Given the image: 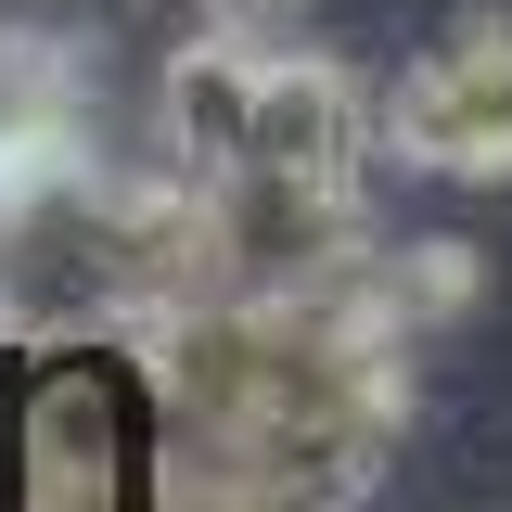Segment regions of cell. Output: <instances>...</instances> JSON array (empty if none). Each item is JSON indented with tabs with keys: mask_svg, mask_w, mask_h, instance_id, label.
Instances as JSON below:
<instances>
[{
	"mask_svg": "<svg viewBox=\"0 0 512 512\" xmlns=\"http://www.w3.org/2000/svg\"><path fill=\"white\" fill-rule=\"evenodd\" d=\"M372 154H397L410 180H512V13H474L384 90Z\"/></svg>",
	"mask_w": 512,
	"mask_h": 512,
	"instance_id": "6da1fadb",
	"label": "cell"
},
{
	"mask_svg": "<svg viewBox=\"0 0 512 512\" xmlns=\"http://www.w3.org/2000/svg\"><path fill=\"white\" fill-rule=\"evenodd\" d=\"M359 167H372V103L333 52H256V116L231 180L295 192V205H359Z\"/></svg>",
	"mask_w": 512,
	"mask_h": 512,
	"instance_id": "7a4b0ae2",
	"label": "cell"
},
{
	"mask_svg": "<svg viewBox=\"0 0 512 512\" xmlns=\"http://www.w3.org/2000/svg\"><path fill=\"white\" fill-rule=\"evenodd\" d=\"M128 474V423H116V384L52 372L39 410H26V512H103Z\"/></svg>",
	"mask_w": 512,
	"mask_h": 512,
	"instance_id": "3957f363",
	"label": "cell"
},
{
	"mask_svg": "<svg viewBox=\"0 0 512 512\" xmlns=\"http://www.w3.org/2000/svg\"><path fill=\"white\" fill-rule=\"evenodd\" d=\"M244 116H256V39H244V26L180 39V52H167V154H180V167H205V180H231Z\"/></svg>",
	"mask_w": 512,
	"mask_h": 512,
	"instance_id": "277c9868",
	"label": "cell"
},
{
	"mask_svg": "<svg viewBox=\"0 0 512 512\" xmlns=\"http://www.w3.org/2000/svg\"><path fill=\"white\" fill-rule=\"evenodd\" d=\"M372 308L410 333V320H448V308H474V244H397V269L372 282Z\"/></svg>",
	"mask_w": 512,
	"mask_h": 512,
	"instance_id": "5b68a950",
	"label": "cell"
},
{
	"mask_svg": "<svg viewBox=\"0 0 512 512\" xmlns=\"http://www.w3.org/2000/svg\"><path fill=\"white\" fill-rule=\"evenodd\" d=\"M218 13H231V26H269V13H295V0H218Z\"/></svg>",
	"mask_w": 512,
	"mask_h": 512,
	"instance_id": "8992f818",
	"label": "cell"
}]
</instances>
